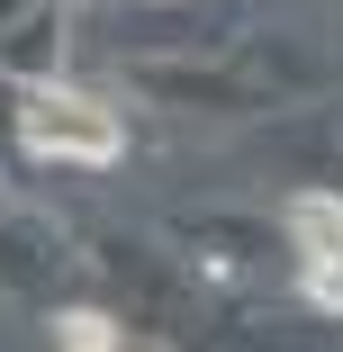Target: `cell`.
Listing matches in <instances>:
<instances>
[{
  "instance_id": "cell-1",
  "label": "cell",
  "mask_w": 343,
  "mask_h": 352,
  "mask_svg": "<svg viewBox=\"0 0 343 352\" xmlns=\"http://www.w3.org/2000/svg\"><path fill=\"white\" fill-rule=\"evenodd\" d=\"M19 135H27V154H54V163H118V154H126V126L109 118V100L63 91V82L27 100Z\"/></svg>"
},
{
  "instance_id": "cell-2",
  "label": "cell",
  "mask_w": 343,
  "mask_h": 352,
  "mask_svg": "<svg viewBox=\"0 0 343 352\" xmlns=\"http://www.w3.org/2000/svg\"><path fill=\"white\" fill-rule=\"evenodd\" d=\"M289 235H298V298L343 316V199L334 190H298L289 199Z\"/></svg>"
},
{
  "instance_id": "cell-3",
  "label": "cell",
  "mask_w": 343,
  "mask_h": 352,
  "mask_svg": "<svg viewBox=\"0 0 343 352\" xmlns=\"http://www.w3.org/2000/svg\"><path fill=\"white\" fill-rule=\"evenodd\" d=\"M54 352H118V325L100 307H63L54 316Z\"/></svg>"
}]
</instances>
